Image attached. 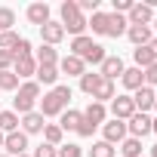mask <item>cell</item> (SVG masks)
<instances>
[{
    "instance_id": "obj_14",
    "label": "cell",
    "mask_w": 157,
    "mask_h": 157,
    "mask_svg": "<svg viewBox=\"0 0 157 157\" xmlns=\"http://www.w3.org/2000/svg\"><path fill=\"white\" fill-rule=\"evenodd\" d=\"M126 37H129L136 46H148V43L154 40V34H151V25H129V28H126Z\"/></svg>"
},
{
    "instance_id": "obj_18",
    "label": "cell",
    "mask_w": 157,
    "mask_h": 157,
    "mask_svg": "<svg viewBox=\"0 0 157 157\" xmlns=\"http://www.w3.org/2000/svg\"><path fill=\"white\" fill-rule=\"evenodd\" d=\"M83 117H86L93 126H102V123L108 120V108H105V105H99V102H90V105H86V111H83Z\"/></svg>"
},
{
    "instance_id": "obj_25",
    "label": "cell",
    "mask_w": 157,
    "mask_h": 157,
    "mask_svg": "<svg viewBox=\"0 0 157 157\" xmlns=\"http://www.w3.org/2000/svg\"><path fill=\"white\" fill-rule=\"evenodd\" d=\"M117 96V90H114V80H102V86L93 93V102H99V105H105V102H111Z\"/></svg>"
},
{
    "instance_id": "obj_13",
    "label": "cell",
    "mask_w": 157,
    "mask_h": 157,
    "mask_svg": "<svg viewBox=\"0 0 157 157\" xmlns=\"http://www.w3.org/2000/svg\"><path fill=\"white\" fill-rule=\"evenodd\" d=\"M40 37H43V43L46 46H56V43H62V37H65V28H62V22H46L43 28H40Z\"/></svg>"
},
{
    "instance_id": "obj_41",
    "label": "cell",
    "mask_w": 157,
    "mask_h": 157,
    "mask_svg": "<svg viewBox=\"0 0 157 157\" xmlns=\"http://www.w3.org/2000/svg\"><path fill=\"white\" fill-rule=\"evenodd\" d=\"M77 10L80 13H99V0H77Z\"/></svg>"
},
{
    "instance_id": "obj_2",
    "label": "cell",
    "mask_w": 157,
    "mask_h": 157,
    "mask_svg": "<svg viewBox=\"0 0 157 157\" xmlns=\"http://www.w3.org/2000/svg\"><path fill=\"white\" fill-rule=\"evenodd\" d=\"M37 102H40V83L37 80H25V83H19V96L13 99V111L19 117H25V114L37 111Z\"/></svg>"
},
{
    "instance_id": "obj_23",
    "label": "cell",
    "mask_w": 157,
    "mask_h": 157,
    "mask_svg": "<svg viewBox=\"0 0 157 157\" xmlns=\"http://www.w3.org/2000/svg\"><path fill=\"white\" fill-rule=\"evenodd\" d=\"M86 28H93V34H102L108 37V13H93V19H86Z\"/></svg>"
},
{
    "instance_id": "obj_48",
    "label": "cell",
    "mask_w": 157,
    "mask_h": 157,
    "mask_svg": "<svg viewBox=\"0 0 157 157\" xmlns=\"http://www.w3.org/2000/svg\"><path fill=\"white\" fill-rule=\"evenodd\" d=\"M151 25H154V31H157V16H154V22H151Z\"/></svg>"
},
{
    "instance_id": "obj_17",
    "label": "cell",
    "mask_w": 157,
    "mask_h": 157,
    "mask_svg": "<svg viewBox=\"0 0 157 157\" xmlns=\"http://www.w3.org/2000/svg\"><path fill=\"white\" fill-rule=\"evenodd\" d=\"M28 22L37 25V28H43V25L49 22V6H46V3H31V6H28Z\"/></svg>"
},
{
    "instance_id": "obj_7",
    "label": "cell",
    "mask_w": 157,
    "mask_h": 157,
    "mask_svg": "<svg viewBox=\"0 0 157 157\" xmlns=\"http://www.w3.org/2000/svg\"><path fill=\"white\" fill-rule=\"evenodd\" d=\"M59 74H68V77H83L86 74V65H83V59H77V56H62L59 59Z\"/></svg>"
},
{
    "instance_id": "obj_16",
    "label": "cell",
    "mask_w": 157,
    "mask_h": 157,
    "mask_svg": "<svg viewBox=\"0 0 157 157\" xmlns=\"http://www.w3.org/2000/svg\"><path fill=\"white\" fill-rule=\"evenodd\" d=\"M37 83L40 86H56L59 83V65H37Z\"/></svg>"
},
{
    "instance_id": "obj_50",
    "label": "cell",
    "mask_w": 157,
    "mask_h": 157,
    "mask_svg": "<svg viewBox=\"0 0 157 157\" xmlns=\"http://www.w3.org/2000/svg\"><path fill=\"white\" fill-rule=\"evenodd\" d=\"M19 157H31V154H19Z\"/></svg>"
},
{
    "instance_id": "obj_38",
    "label": "cell",
    "mask_w": 157,
    "mask_h": 157,
    "mask_svg": "<svg viewBox=\"0 0 157 157\" xmlns=\"http://www.w3.org/2000/svg\"><path fill=\"white\" fill-rule=\"evenodd\" d=\"M59 157H83V148L80 145H59Z\"/></svg>"
},
{
    "instance_id": "obj_1",
    "label": "cell",
    "mask_w": 157,
    "mask_h": 157,
    "mask_svg": "<svg viewBox=\"0 0 157 157\" xmlns=\"http://www.w3.org/2000/svg\"><path fill=\"white\" fill-rule=\"evenodd\" d=\"M68 102H71V86L56 83V86L40 99V114H43V117H59L62 111H68Z\"/></svg>"
},
{
    "instance_id": "obj_45",
    "label": "cell",
    "mask_w": 157,
    "mask_h": 157,
    "mask_svg": "<svg viewBox=\"0 0 157 157\" xmlns=\"http://www.w3.org/2000/svg\"><path fill=\"white\" fill-rule=\"evenodd\" d=\"M151 132H157V117H154V120H151Z\"/></svg>"
},
{
    "instance_id": "obj_19",
    "label": "cell",
    "mask_w": 157,
    "mask_h": 157,
    "mask_svg": "<svg viewBox=\"0 0 157 157\" xmlns=\"http://www.w3.org/2000/svg\"><path fill=\"white\" fill-rule=\"evenodd\" d=\"M120 80H123V86H126V90H132V93H136V90H142V86H145V74H142V68H126Z\"/></svg>"
},
{
    "instance_id": "obj_9",
    "label": "cell",
    "mask_w": 157,
    "mask_h": 157,
    "mask_svg": "<svg viewBox=\"0 0 157 157\" xmlns=\"http://www.w3.org/2000/svg\"><path fill=\"white\" fill-rule=\"evenodd\" d=\"M3 148H6V154H13V157L28 154V136H25L22 129H16V132H10V136L3 139Z\"/></svg>"
},
{
    "instance_id": "obj_32",
    "label": "cell",
    "mask_w": 157,
    "mask_h": 157,
    "mask_svg": "<svg viewBox=\"0 0 157 157\" xmlns=\"http://www.w3.org/2000/svg\"><path fill=\"white\" fill-rule=\"evenodd\" d=\"M13 25H16V13H13L10 6H0V34H3V31H13Z\"/></svg>"
},
{
    "instance_id": "obj_34",
    "label": "cell",
    "mask_w": 157,
    "mask_h": 157,
    "mask_svg": "<svg viewBox=\"0 0 157 157\" xmlns=\"http://www.w3.org/2000/svg\"><path fill=\"white\" fill-rule=\"evenodd\" d=\"M105 56H108V52H105V46H102V43H96V46L86 52L83 65H86V62H90V65H102V62H105Z\"/></svg>"
},
{
    "instance_id": "obj_6",
    "label": "cell",
    "mask_w": 157,
    "mask_h": 157,
    "mask_svg": "<svg viewBox=\"0 0 157 157\" xmlns=\"http://www.w3.org/2000/svg\"><path fill=\"white\" fill-rule=\"evenodd\" d=\"M148 132H151V117L136 111V114L126 120V136H132V139H145Z\"/></svg>"
},
{
    "instance_id": "obj_51",
    "label": "cell",
    "mask_w": 157,
    "mask_h": 157,
    "mask_svg": "<svg viewBox=\"0 0 157 157\" xmlns=\"http://www.w3.org/2000/svg\"><path fill=\"white\" fill-rule=\"evenodd\" d=\"M0 157H10V154H0Z\"/></svg>"
},
{
    "instance_id": "obj_43",
    "label": "cell",
    "mask_w": 157,
    "mask_h": 157,
    "mask_svg": "<svg viewBox=\"0 0 157 157\" xmlns=\"http://www.w3.org/2000/svg\"><path fill=\"white\" fill-rule=\"evenodd\" d=\"M129 10H132V0H114V13L123 16V13H129Z\"/></svg>"
},
{
    "instance_id": "obj_31",
    "label": "cell",
    "mask_w": 157,
    "mask_h": 157,
    "mask_svg": "<svg viewBox=\"0 0 157 157\" xmlns=\"http://www.w3.org/2000/svg\"><path fill=\"white\" fill-rule=\"evenodd\" d=\"M132 59H136V68H148V65H154V56H151V49L148 46H136L132 49Z\"/></svg>"
},
{
    "instance_id": "obj_46",
    "label": "cell",
    "mask_w": 157,
    "mask_h": 157,
    "mask_svg": "<svg viewBox=\"0 0 157 157\" xmlns=\"http://www.w3.org/2000/svg\"><path fill=\"white\" fill-rule=\"evenodd\" d=\"M151 157H157V145H154V148H151Z\"/></svg>"
},
{
    "instance_id": "obj_3",
    "label": "cell",
    "mask_w": 157,
    "mask_h": 157,
    "mask_svg": "<svg viewBox=\"0 0 157 157\" xmlns=\"http://www.w3.org/2000/svg\"><path fill=\"white\" fill-rule=\"evenodd\" d=\"M59 13H62V28H65V34L80 37V34L86 31V16L77 10V0H65V3L59 6Z\"/></svg>"
},
{
    "instance_id": "obj_37",
    "label": "cell",
    "mask_w": 157,
    "mask_h": 157,
    "mask_svg": "<svg viewBox=\"0 0 157 157\" xmlns=\"http://www.w3.org/2000/svg\"><path fill=\"white\" fill-rule=\"evenodd\" d=\"M16 43H19V34H16V31H3V34H0V49L10 52Z\"/></svg>"
},
{
    "instance_id": "obj_4",
    "label": "cell",
    "mask_w": 157,
    "mask_h": 157,
    "mask_svg": "<svg viewBox=\"0 0 157 157\" xmlns=\"http://www.w3.org/2000/svg\"><path fill=\"white\" fill-rule=\"evenodd\" d=\"M126 139V123L123 120H105L102 123V142H108V145H120Z\"/></svg>"
},
{
    "instance_id": "obj_27",
    "label": "cell",
    "mask_w": 157,
    "mask_h": 157,
    "mask_svg": "<svg viewBox=\"0 0 157 157\" xmlns=\"http://www.w3.org/2000/svg\"><path fill=\"white\" fill-rule=\"evenodd\" d=\"M102 80H105L102 74H93V71H86V74L80 77V90H83L86 96H93V93H96V90L102 86Z\"/></svg>"
},
{
    "instance_id": "obj_42",
    "label": "cell",
    "mask_w": 157,
    "mask_h": 157,
    "mask_svg": "<svg viewBox=\"0 0 157 157\" xmlns=\"http://www.w3.org/2000/svg\"><path fill=\"white\" fill-rule=\"evenodd\" d=\"M0 71H13V56L6 49H0Z\"/></svg>"
},
{
    "instance_id": "obj_22",
    "label": "cell",
    "mask_w": 157,
    "mask_h": 157,
    "mask_svg": "<svg viewBox=\"0 0 157 157\" xmlns=\"http://www.w3.org/2000/svg\"><path fill=\"white\" fill-rule=\"evenodd\" d=\"M80 120H83V111H74V108H68V111L59 114V126H62V132H65V129H77V126H80Z\"/></svg>"
},
{
    "instance_id": "obj_35",
    "label": "cell",
    "mask_w": 157,
    "mask_h": 157,
    "mask_svg": "<svg viewBox=\"0 0 157 157\" xmlns=\"http://www.w3.org/2000/svg\"><path fill=\"white\" fill-rule=\"evenodd\" d=\"M114 145H108V142H96L93 145V151H90V157H114Z\"/></svg>"
},
{
    "instance_id": "obj_44",
    "label": "cell",
    "mask_w": 157,
    "mask_h": 157,
    "mask_svg": "<svg viewBox=\"0 0 157 157\" xmlns=\"http://www.w3.org/2000/svg\"><path fill=\"white\" fill-rule=\"evenodd\" d=\"M148 49H151V56H154V62H157V37H154V40L148 43Z\"/></svg>"
},
{
    "instance_id": "obj_28",
    "label": "cell",
    "mask_w": 157,
    "mask_h": 157,
    "mask_svg": "<svg viewBox=\"0 0 157 157\" xmlns=\"http://www.w3.org/2000/svg\"><path fill=\"white\" fill-rule=\"evenodd\" d=\"M16 129H19V114H16V111H0V132L10 136V132H16Z\"/></svg>"
},
{
    "instance_id": "obj_39",
    "label": "cell",
    "mask_w": 157,
    "mask_h": 157,
    "mask_svg": "<svg viewBox=\"0 0 157 157\" xmlns=\"http://www.w3.org/2000/svg\"><path fill=\"white\" fill-rule=\"evenodd\" d=\"M142 74H145V86H151V90H154V86H157V62H154V65H148Z\"/></svg>"
},
{
    "instance_id": "obj_47",
    "label": "cell",
    "mask_w": 157,
    "mask_h": 157,
    "mask_svg": "<svg viewBox=\"0 0 157 157\" xmlns=\"http://www.w3.org/2000/svg\"><path fill=\"white\" fill-rule=\"evenodd\" d=\"M3 139H6V136H3V132H0V148H3Z\"/></svg>"
},
{
    "instance_id": "obj_26",
    "label": "cell",
    "mask_w": 157,
    "mask_h": 157,
    "mask_svg": "<svg viewBox=\"0 0 157 157\" xmlns=\"http://www.w3.org/2000/svg\"><path fill=\"white\" fill-rule=\"evenodd\" d=\"M120 157H142V139L126 136V139L120 142Z\"/></svg>"
},
{
    "instance_id": "obj_11",
    "label": "cell",
    "mask_w": 157,
    "mask_h": 157,
    "mask_svg": "<svg viewBox=\"0 0 157 157\" xmlns=\"http://www.w3.org/2000/svg\"><path fill=\"white\" fill-rule=\"evenodd\" d=\"M154 93H157V90H151V86H142V90H136V96H132V105H136V111H139V114H148V111H154Z\"/></svg>"
},
{
    "instance_id": "obj_15",
    "label": "cell",
    "mask_w": 157,
    "mask_h": 157,
    "mask_svg": "<svg viewBox=\"0 0 157 157\" xmlns=\"http://www.w3.org/2000/svg\"><path fill=\"white\" fill-rule=\"evenodd\" d=\"M13 74L19 77V80L34 77V74H37V62H34V56H28V59H16V62H13Z\"/></svg>"
},
{
    "instance_id": "obj_33",
    "label": "cell",
    "mask_w": 157,
    "mask_h": 157,
    "mask_svg": "<svg viewBox=\"0 0 157 157\" xmlns=\"http://www.w3.org/2000/svg\"><path fill=\"white\" fill-rule=\"evenodd\" d=\"M0 90L10 93V90H19V77L13 71H0Z\"/></svg>"
},
{
    "instance_id": "obj_20",
    "label": "cell",
    "mask_w": 157,
    "mask_h": 157,
    "mask_svg": "<svg viewBox=\"0 0 157 157\" xmlns=\"http://www.w3.org/2000/svg\"><path fill=\"white\" fill-rule=\"evenodd\" d=\"M126 28H129L126 16H120V13H108V37H120V34H126Z\"/></svg>"
},
{
    "instance_id": "obj_10",
    "label": "cell",
    "mask_w": 157,
    "mask_h": 157,
    "mask_svg": "<svg viewBox=\"0 0 157 157\" xmlns=\"http://www.w3.org/2000/svg\"><path fill=\"white\" fill-rule=\"evenodd\" d=\"M126 22L129 25H151L154 22V10L148 3H132V10L126 13Z\"/></svg>"
},
{
    "instance_id": "obj_8",
    "label": "cell",
    "mask_w": 157,
    "mask_h": 157,
    "mask_svg": "<svg viewBox=\"0 0 157 157\" xmlns=\"http://www.w3.org/2000/svg\"><path fill=\"white\" fill-rule=\"evenodd\" d=\"M123 59L120 56H105V62L99 65V74L105 77V80H117V77H123Z\"/></svg>"
},
{
    "instance_id": "obj_36",
    "label": "cell",
    "mask_w": 157,
    "mask_h": 157,
    "mask_svg": "<svg viewBox=\"0 0 157 157\" xmlns=\"http://www.w3.org/2000/svg\"><path fill=\"white\" fill-rule=\"evenodd\" d=\"M31 157H59V148L56 145H46V142H40L37 148H34V154Z\"/></svg>"
},
{
    "instance_id": "obj_30",
    "label": "cell",
    "mask_w": 157,
    "mask_h": 157,
    "mask_svg": "<svg viewBox=\"0 0 157 157\" xmlns=\"http://www.w3.org/2000/svg\"><path fill=\"white\" fill-rule=\"evenodd\" d=\"M10 56H13V62H16V59H28V56H34V49H31V40H28V37H19V43L10 49Z\"/></svg>"
},
{
    "instance_id": "obj_49",
    "label": "cell",
    "mask_w": 157,
    "mask_h": 157,
    "mask_svg": "<svg viewBox=\"0 0 157 157\" xmlns=\"http://www.w3.org/2000/svg\"><path fill=\"white\" fill-rule=\"evenodd\" d=\"M154 111H157V93H154Z\"/></svg>"
},
{
    "instance_id": "obj_21",
    "label": "cell",
    "mask_w": 157,
    "mask_h": 157,
    "mask_svg": "<svg viewBox=\"0 0 157 157\" xmlns=\"http://www.w3.org/2000/svg\"><path fill=\"white\" fill-rule=\"evenodd\" d=\"M96 46V40L93 37H86V34H80V37H74L71 40V56H77V59H86V52Z\"/></svg>"
},
{
    "instance_id": "obj_12",
    "label": "cell",
    "mask_w": 157,
    "mask_h": 157,
    "mask_svg": "<svg viewBox=\"0 0 157 157\" xmlns=\"http://www.w3.org/2000/svg\"><path fill=\"white\" fill-rule=\"evenodd\" d=\"M46 117L40 114V111H31V114H25V117H19V123H22V132L25 136H37V132H43V123Z\"/></svg>"
},
{
    "instance_id": "obj_5",
    "label": "cell",
    "mask_w": 157,
    "mask_h": 157,
    "mask_svg": "<svg viewBox=\"0 0 157 157\" xmlns=\"http://www.w3.org/2000/svg\"><path fill=\"white\" fill-rule=\"evenodd\" d=\"M111 114H114V120H129L132 114H136V105H132V96H114L111 99Z\"/></svg>"
},
{
    "instance_id": "obj_24",
    "label": "cell",
    "mask_w": 157,
    "mask_h": 157,
    "mask_svg": "<svg viewBox=\"0 0 157 157\" xmlns=\"http://www.w3.org/2000/svg\"><path fill=\"white\" fill-rule=\"evenodd\" d=\"M34 62L37 65H59V52H56V46H40L37 52H34Z\"/></svg>"
},
{
    "instance_id": "obj_40",
    "label": "cell",
    "mask_w": 157,
    "mask_h": 157,
    "mask_svg": "<svg viewBox=\"0 0 157 157\" xmlns=\"http://www.w3.org/2000/svg\"><path fill=\"white\" fill-rule=\"evenodd\" d=\"M74 132H77V136H83V139H90V136H93V132H96V126H93V123H90V120H86V117H83V120H80V126H77V129H74Z\"/></svg>"
},
{
    "instance_id": "obj_29",
    "label": "cell",
    "mask_w": 157,
    "mask_h": 157,
    "mask_svg": "<svg viewBox=\"0 0 157 157\" xmlns=\"http://www.w3.org/2000/svg\"><path fill=\"white\" fill-rule=\"evenodd\" d=\"M62 136H65V132H62L59 123H46V126H43V142H46V145H56V148H59V145H62Z\"/></svg>"
}]
</instances>
